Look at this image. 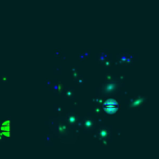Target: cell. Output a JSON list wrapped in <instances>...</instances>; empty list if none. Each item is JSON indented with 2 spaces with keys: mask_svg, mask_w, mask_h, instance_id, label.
<instances>
[{
  "mask_svg": "<svg viewBox=\"0 0 159 159\" xmlns=\"http://www.w3.org/2000/svg\"><path fill=\"white\" fill-rule=\"evenodd\" d=\"M105 111L109 112V113H113L116 110V103L113 101H109L108 102H106L105 104Z\"/></svg>",
  "mask_w": 159,
  "mask_h": 159,
  "instance_id": "obj_1",
  "label": "cell"
}]
</instances>
